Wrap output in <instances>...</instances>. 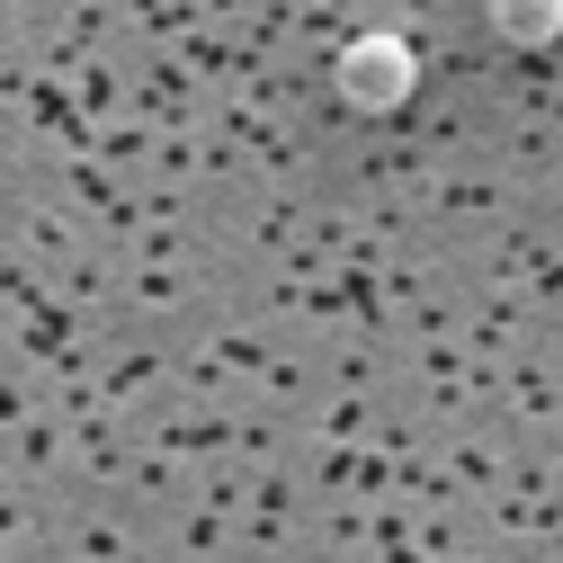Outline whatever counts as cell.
Instances as JSON below:
<instances>
[{
    "label": "cell",
    "instance_id": "obj_1",
    "mask_svg": "<svg viewBox=\"0 0 563 563\" xmlns=\"http://www.w3.org/2000/svg\"><path fill=\"white\" fill-rule=\"evenodd\" d=\"M331 81H340V99L358 117H394L411 99V81H420V54L402 36H358V45H340V73Z\"/></svg>",
    "mask_w": 563,
    "mask_h": 563
},
{
    "label": "cell",
    "instance_id": "obj_2",
    "mask_svg": "<svg viewBox=\"0 0 563 563\" xmlns=\"http://www.w3.org/2000/svg\"><path fill=\"white\" fill-rule=\"evenodd\" d=\"M501 45H554L563 36V0H492Z\"/></svg>",
    "mask_w": 563,
    "mask_h": 563
}]
</instances>
